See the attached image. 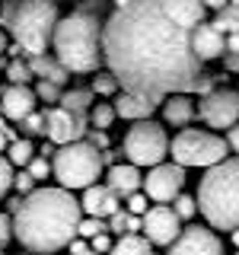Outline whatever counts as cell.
I'll list each match as a JSON object with an SVG mask.
<instances>
[{"instance_id": "obj_1", "label": "cell", "mask_w": 239, "mask_h": 255, "mask_svg": "<svg viewBox=\"0 0 239 255\" xmlns=\"http://www.w3.org/2000/svg\"><path fill=\"white\" fill-rule=\"evenodd\" d=\"M182 26L163 0H131L102 22V61L124 93L159 102L172 93H191L201 64Z\"/></svg>"}, {"instance_id": "obj_2", "label": "cell", "mask_w": 239, "mask_h": 255, "mask_svg": "<svg viewBox=\"0 0 239 255\" xmlns=\"http://www.w3.org/2000/svg\"><path fill=\"white\" fill-rule=\"evenodd\" d=\"M80 217V201L67 188H32L13 207V239L32 255H54L77 236Z\"/></svg>"}, {"instance_id": "obj_3", "label": "cell", "mask_w": 239, "mask_h": 255, "mask_svg": "<svg viewBox=\"0 0 239 255\" xmlns=\"http://www.w3.org/2000/svg\"><path fill=\"white\" fill-rule=\"evenodd\" d=\"M51 48L67 74H96L102 67V16L74 10L54 22Z\"/></svg>"}, {"instance_id": "obj_4", "label": "cell", "mask_w": 239, "mask_h": 255, "mask_svg": "<svg viewBox=\"0 0 239 255\" xmlns=\"http://www.w3.org/2000/svg\"><path fill=\"white\" fill-rule=\"evenodd\" d=\"M198 211L204 214L211 230H236L239 227V156L220 159L207 166L198 185Z\"/></svg>"}, {"instance_id": "obj_5", "label": "cell", "mask_w": 239, "mask_h": 255, "mask_svg": "<svg viewBox=\"0 0 239 255\" xmlns=\"http://www.w3.org/2000/svg\"><path fill=\"white\" fill-rule=\"evenodd\" d=\"M58 3L54 0H6L0 13L3 32L22 48V54H45L51 48L54 22H58Z\"/></svg>"}, {"instance_id": "obj_6", "label": "cell", "mask_w": 239, "mask_h": 255, "mask_svg": "<svg viewBox=\"0 0 239 255\" xmlns=\"http://www.w3.org/2000/svg\"><path fill=\"white\" fill-rule=\"evenodd\" d=\"M102 172H106L102 153L90 140H70V143H64V147L54 150L51 175L61 182V188H67V191L86 188V185H93L96 179H102Z\"/></svg>"}, {"instance_id": "obj_7", "label": "cell", "mask_w": 239, "mask_h": 255, "mask_svg": "<svg viewBox=\"0 0 239 255\" xmlns=\"http://www.w3.org/2000/svg\"><path fill=\"white\" fill-rule=\"evenodd\" d=\"M169 153H172V163H179V166H204L207 169V166L227 159L230 147L220 134L198 131V128H182L169 143Z\"/></svg>"}, {"instance_id": "obj_8", "label": "cell", "mask_w": 239, "mask_h": 255, "mask_svg": "<svg viewBox=\"0 0 239 255\" xmlns=\"http://www.w3.org/2000/svg\"><path fill=\"white\" fill-rule=\"evenodd\" d=\"M121 153L127 156L131 166H156V163H163L166 153H169L166 128L159 122H153V118L134 122V128L124 134V140H121Z\"/></svg>"}, {"instance_id": "obj_9", "label": "cell", "mask_w": 239, "mask_h": 255, "mask_svg": "<svg viewBox=\"0 0 239 255\" xmlns=\"http://www.w3.org/2000/svg\"><path fill=\"white\" fill-rule=\"evenodd\" d=\"M45 118V137L54 143V147H64L70 140H83V134L90 131V122H86V112H70L64 106H48L42 112Z\"/></svg>"}, {"instance_id": "obj_10", "label": "cell", "mask_w": 239, "mask_h": 255, "mask_svg": "<svg viewBox=\"0 0 239 255\" xmlns=\"http://www.w3.org/2000/svg\"><path fill=\"white\" fill-rule=\"evenodd\" d=\"M140 188H143V195H147L150 201L169 204L172 198L185 188V166L166 163V159H163V163L150 166V172H147V179L140 182Z\"/></svg>"}, {"instance_id": "obj_11", "label": "cell", "mask_w": 239, "mask_h": 255, "mask_svg": "<svg viewBox=\"0 0 239 255\" xmlns=\"http://www.w3.org/2000/svg\"><path fill=\"white\" fill-rule=\"evenodd\" d=\"M198 115H201V122L207 128H217V131L236 125L239 122V93L227 90V86H214L207 96H201Z\"/></svg>"}, {"instance_id": "obj_12", "label": "cell", "mask_w": 239, "mask_h": 255, "mask_svg": "<svg viewBox=\"0 0 239 255\" xmlns=\"http://www.w3.org/2000/svg\"><path fill=\"white\" fill-rule=\"evenodd\" d=\"M140 230L150 246H169L182 233V220L175 217V211L169 204H153L140 214Z\"/></svg>"}, {"instance_id": "obj_13", "label": "cell", "mask_w": 239, "mask_h": 255, "mask_svg": "<svg viewBox=\"0 0 239 255\" xmlns=\"http://www.w3.org/2000/svg\"><path fill=\"white\" fill-rule=\"evenodd\" d=\"M166 255H223V243L217 239L211 227H182V233L169 243Z\"/></svg>"}, {"instance_id": "obj_14", "label": "cell", "mask_w": 239, "mask_h": 255, "mask_svg": "<svg viewBox=\"0 0 239 255\" xmlns=\"http://www.w3.org/2000/svg\"><path fill=\"white\" fill-rule=\"evenodd\" d=\"M121 207V198L112 191L106 182H93V185L83 188V198H80V211L86 217H102L106 220L109 214H115Z\"/></svg>"}, {"instance_id": "obj_15", "label": "cell", "mask_w": 239, "mask_h": 255, "mask_svg": "<svg viewBox=\"0 0 239 255\" xmlns=\"http://www.w3.org/2000/svg\"><path fill=\"white\" fill-rule=\"evenodd\" d=\"M188 42H191V51H195L198 61H217L227 54V42H223V35L217 32L214 22H198L191 29Z\"/></svg>"}, {"instance_id": "obj_16", "label": "cell", "mask_w": 239, "mask_h": 255, "mask_svg": "<svg viewBox=\"0 0 239 255\" xmlns=\"http://www.w3.org/2000/svg\"><path fill=\"white\" fill-rule=\"evenodd\" d=\"M35 93L29 90V86H16L10 83L3 93H0V109H3V115L10 118V122H19V118H26L29 112H35Z\"/></svg>"}, {"instance_id": "obj_17", "label": "cell", "mask_w": 239, "mask_h": 255, "mask_svg": "<svg viewBox=\"0 0 239 255\" xmlns=\"http://www.w3.org/2000/svg\"><path fill=\"white\" fill-rule=\"evenodd\" d=\"M140 182H143L140 166L115 163V166H109V169H106V185L115 191L118 198H127V195H134V191H140Z\"/></svg>"}, {"instance_id": "obj_18", "label": "cell", "mask_w": 239, "mask_h": 255, "mask_svg": "<svg viewBox=\"0 0 239 255\" xmlns=\"http://www.w3.org/2000/svg\"><path fill=\"white\" fill-rule=\"evenodd\" d=\"M195 115H198V109H195V102H191L185 93H172V96L163 99V122L166 125L188 128L191 122H195Z\"/></svg>"}, {"instance_id": "obj_19", "label": "cell", "mask_w": 239, "mask_h": 255, "mask_svg": "<svg viewBox=\"0 0 239 255\" xmlns=\"http://www.w3.org/2000/svg\"><path fill=\"white\" fill-rule=\"evenodd\" d=\"M29 61V67H32V77L35 80H48V83H58V86H64L70 80V74H67V67L54 58V54H32V58H26Z\"/></svg>"}, {"instance_id": "obj_20", "label": "cell", "mask_w": 239, "mask_h": 255, "mask_svg": "<svg viewBox=\"0 0 239 255\" xmlns=\"http://www.w3.org/2000/svg\"><path fill=\"white\" fill-rule=\"evenodd\" d=\"M115 118H127V122H143V118H150L156 112L153 102H147V99H140V96H134V93H118L115 96Z\"/></svg>"}, {"instance_id": "obj_21", "label": "cell", "mask_w": 239, "mask_h": 255, "mask_svg": "<svg viewBox=\"0 0 239 255\" xmlns=\"http://www.w3.org/2000/svg\"><path fill=\"white\" fill-rule=\"evenodd\" d=\"M214 26L227 42V51H239V3H227L223 10H217Z\"/></svg>"}, {"instance_id": "obj_22", "label": "cell", "mask_w": 239, "mask_h": 255, "mask_svg": "<svg viewBox=\"0 0 239 255\" xmlns=\"http://www.w3.org/2000/svg\"><path fill=\"white\" fill-rule=\"evenodd\" d=\"M163 6L188 29H195L198 22H204V16H207V6L201 3V0H163Z\"/></svg>"}, {"instance_id": "obj_23", "label": "cell", "mask_w": 239, "mask_h": 255, "mask_svg": "<svg viewBox=\"0 0 239 255\" xmlns=\"http://www.w3.org/2000/svg\"><path fill=\"white\" fill-rule=\"evenodd\" d=\"M109 255H153V246H150L147 236H140V233H124L118 243H112Z\"/></svg>"}, {"instance_id": "obj_24", "label": "cell", "mask_w": 239, "mask_h": 255, "mask_svg": "<svg viewBox=\"0 0 239 255\" xmlns=\"http://www.w3.org/2000/svg\"><path fill=\"white\" fill-rule=\"evenodd\" d=\"M3 153H6V159H10L13 169H26V163L35 156V147H32L29 137H13L10 143H6Z\"/></svg>"}, {"instance_id": "obj_25", "label": "cell", "mask_w": 239, "mask_h": 255, "mask_svg": "<svg viewBox=\"0 0 239 255\" xmlns=\"http://www.w3.org/2000/svg\"><path fill=\"white\" fill-rule=\"evenodd\" d=\"M96 102L93 90H83V86H74V90H61L58 106L70 109V112H90V106Z\"/></svg>"}, {"instance_id": "obj_26", "label": "cell", "mask_w": 239, "mask_h": 255, "mask_svg": "<svg viewBox=\"0 0 239 255\" xmlns=\"http://www.w3.org/2000/svg\"><path fill=\"white\" fill-rule=\"evenodd\" d=\"M106 230H109V233H118V236L137 233V230H140V217H137V214H127V211H121V207H118L115 214H109V217H106Z\"/></svg>"}, {"instance_id": "obj_27", "label": "cell", "mask_w": 239, "mask_h": 255, "mask_svg": "<svg viewBox=\"0 0 239 255\" xmlns=\"http://www.w3.org/2000/svg\"><path fill=\"white\" fill-rule=\"evenodd\" d=\"M86 122H90V128H96V131H109L112 122H115V109H112L109 102H93L90 112H86Z\"/></svg>"}, {"instance_id": "obj_28", "label": "cell", "mask_w": 239, "mask_h": 255, "mask_svg": "<svg viewBox=\"0 0 239 255\" xmlns=\"http://www.w3.org/2000/svg\"><path fill=\"white\" fill-rule=\"evenodd\" d=\"M3 70H6V80H10V83H16V86H29L32 80H35V77H32V67H29L26 58H10Z\"/></svg>"}, {"instance_id": "obj_29", "label": "cell", "mask_w": 239, "mask_h": 255, "mask_svg": "<svg viewBox=\"0 0 239 255\" xmlns=\"http://www.w3.org/2000/svg\"><path fill=\"white\" fill-rule=\"evenodd\" d=\"M90 90H93V96H115V93H118V80L112 77L109 70H96Z\"/></svg>"}, {"instance_id": "obj_30", "label": "cell", "mask_w": 239, "mask_h": 255, "mask_svg": "<svg viewBox=\"0 0 239 255\" xmlns=\"http://www.w3.org/2000/svg\"><path fill=\"white\" fill-rule=\"evenodd\" d=\"M172 211H175V217H179V220H191L198 214V201L191 195H182V191H179V195L172 198Z\"/></svg>"}, {"instance_id": "obj_31", "label": "cell", "mask_w": 239, "mask_h": 255, "mask_svg": "<svg viewBox=\"0 0 239 255\" xmlns=\"http://www.w3.org/2000/svg\"><path fill=\"white\" fill-rule=\"evenodd\" d=\"M99 233H109L106 230V220L102 217H80V223H77V236H83V239H93V236H99Z\"/></svg>"}, {"instance_id": "obj_32", "label": "cell", "mask_w": 239, "mask_h": 255, "mask_svg": "<svg viewBox=\"0 0 239 255\" xmlns=\"http://www.w3.org/2000/svg\"><path fill=\"white\" fill-rule=\"evenodd\" d=\"M35 99H42L48 102V106H58V99H61V86L58 83H48V80H35Z\"/></svg>"}, {"instance_id": "obj_33", "label": "cell", "mask_w": 239, "mask_h": 255, "mask_svg": "<svg viewBox=\"0 0 239 255\" xmlns=\"http://www.w3.org/2000/svg\"><path fill=\"white\" fill-rule=\"evenodd\" d=\"M19 128H22V134H26V137H32V134H45L42 112H29L26 118H19Z\"/></svg>"}, {"instance_id": "obj_34", "label": "cell", "mask_w": 239, "mask_h": 255, "mask_svg": "<svg viewBox=\"0 0 239 255\" xmlns=\"http://www.w3.org/2000/svg\"><path fill=\"white\" fill-rule=\"evenodd\" d=\"M26 172H29L35 182H42V179H48V175H51V163H48L45 156H32L29 163H26Z\"/></svg>"}, {"instance_id": "obj_35", "label": "cell", "mask_w": 239, "mask_h": 255, "mask_svg": "<svg viewBox=\"0 0 239 255\" xmlns=\"http://www.w3.org/2000/svg\"><path fill=\"white\" fill-rule=\"evenodd\" d=\"M13 166H10V159L6 156H0V198H6V191L13 188Z\"/></svg>"}, {"instance_id": "obj_36", "label": "cell", "mask_w": 239, "mask_h": 255, "mask_svg": "<svg viewBox=\"0 0 239 255\" xmlns=\"http://www.w3.org/2000/svg\"><path fill=\"white\" fill-rule=\"evenodd\" d=\"M13 188L19 191V195H29V191L35 188V179H32L26 169H19V172H13Z\"/></svg>"}, {"instance_id": "obj_37", "label": "cell", "mask_w": 239, "mask_h": 255, "mask_svg": "<svg viewBox=\"0 0 239 255\" xmlns=\"http://www.w3.org/2000/svg\"><path fill=\"white\" fill-rule=\"evenodd\" d=\"M13 243V217L10 214H0V249Z\"/></svg>"}, {"instance_id": "obj_38", "label": "cell", "mask_w": 239, "mask_h": 255, "mask_svg": "<svg viewBox=\"0 0 239 255\" xmlns=\"http://www.w3.org/2000/svg\"><path fill=\"white\" fill-rule=\"evenodd\" d=\"M124 201H127V214H137L140 217V214L147 211V195H143V191H134V195H127Z\"/></svg>"}, {"instance_id": "obj_39", "label": "cell", "mask_w": 239, "mask_h": 255, "mask_svg": "<svg viewBox=\"0 0 239 255\" xmlns=\"http://www.w3.org/2000/svg\"><path fill=\"white\" fill-rule=\"evenodd\" d=\"M90 249H93L96 255H109V249H112V236H109V233L93 236V239H90Z\"/></svg>"}, {"instance_id": "obj_40", "label": "cell", "mask_w": 239, "mask_h": 255, "mask_svg": "<svg viewBox=\"0 0 239 255\" xmlns=\"http://www.w3.org/2000/svg\"><path fill=\"white\" fill-rule=\"evenodd\" d=\"M223 140H227V147H230V153H236V156H239V122L227 128V137H223Z\"/></svg>"}, {"instance_id": "obj_41", "label": "cell", "mask_w": 239, "mask_h": 255, "mask_svg": "<svg viewBox=\"0 0 239 255\" xmlns=\"http://www.w3.org/2000/svg\"><path fill=\"white\" fill-rule=\"evenodd\" d=\"M106 6H109V0H83V3H80L77 10H86V13L102 16V13H106Z\"/></svg>"}, {"instance_id": "obj_42", "label": "cell", "mask_w": 239, "mask_h": 255, "mask_svg": "<svg viewBox=\"0 0 239 255\" xmlns=\"http://www.w3.org/2000/svg\"><path fill=\"white\" fill-rule=\"evenodd\" d=\"M220 61H223V70H230V74H239V51H227Z\"/></svg>"}, {"instance_id": "obj_43", "label": "cell", "mask_w": 239, "mask_h": 255, "mask_svg": "<svg viewBox=\"0 0 239 255\" xmlns=\"http://www.w3.org/2000/svg\"><path fill=\"white\" fill-rule=\"evenodd\" d=\"M90 143H93V147H99V150H102V147H106V143H109L106 131H93V140H90Z\"/></svg>"}, {"instance_id": "obj_44", "label": "cell", "mask_w": 239, "mask_h": 255, "mask_svg": "<svg viewBox=\"0 0 239 255\" xmlns=\"http://www.w3.org/2000/svg\"><path fill=\"white\" fill-rule=\"evenodd\" d=\"M201 3L207 6V10H214V13H217V10H223V6L230 3V0H201Z\"/></svg>"}, {"instance_id": "obj_45", "label": "cell", "mask_w": 239, "mask_h": 255, "mask_svg": "<svg viewBox=\"0 0 239 255\" xmlns=\"http://www.w3.org/2000/svg\"><path fill=\"white\" fill-rule=\"evenodd\" d=\"M6 45H10V35H6V32H3V29H0V54H3V51H6Z\"/></svg>"}, {"instance_id": "obj_46", "label": "cell", "mask_w": 239, "mask_h": 255, "mask_svg": "<svg viewBox=\"0 0 239 255\" xmlns=\"http://www.w3.org/2000/svg\"><path fill=\"white\" fill-rule=\"evenodd\" d=\"M230 239H233V246L239 249V227H236V230H230Z\"/></svg>"}, {"instance_id": "obj_47", "label": "cell", "mask_w": 239, "mask_h": 255, "mask_svg": "<svg viewBox=\"0 0 239 255\" xmlns=\"http://www.w3.org/2000/svg\"><path fill=\"white\" fill-rule=\"evenodd\" d=\"M70 255H96V252L90 249V246H86V249H80V252H70Z\"/></svg>"}, {"instance_id": "obj_48", "label": "cell", "mask_w": 239, "mask_h": 255, "mask_svg": "<svg viewBox=\"0 0 239 255\" xmlns=\"http://www.w3.org/2000/svg\"><path fill=\"white\" fill-rule=\"evenodd\" d=\"M112 3H115V10H118V6H124V3H131V0H112Z\"/></svg>"}, {"instance_id": "obj_49", "label": "cell", "mask_w": 239, "mask_h": 255, "mask_svg": "<svg viewBox=\"0 0 239 255\" xmlns=\"http://www.w3.org/2000/svg\"><path fill=\"white\" fill-rule=\"evenodd\" d=\"M230 3H239V0H230Z\"/></svg>"}, {"instance_id": "obj_50", "label": "cell", "mask_w": 239, "mask_h": 255, "mask_svg": "<svg viewBox=\"0 0 239 255\" xmlns=\"http://www.w3.org/2000/svg\"><path fill=\"white\" fill-rule=\"evenodd\" d=\"M236 93H239V86H236Z\"/></svg>"}, {"instance_id": "obj_51", "label": "cell", "mask_w": 239, "mask_h": 255, "mask_svg": "<svg viewBox=\"0 0 239 255\" xmlns=\"http://www.w3.org/2000/svg\"><path fill=\"white\" fill-rule=\"evenodd\" d=\"M0 64H3V61H0Z\"/></svg>"}, {"instance_id": "obj_52", "label": "cell", "mask_w": 239, "mask_h": 255, "mask_svg": "<svg viewBox=\"0 0 239 255\" xmlns=\"http://www.w3.org/2000/svg\"><path fill=\"white\" fill-rule=\"evenodd\" d=\"M236 255H239V252H236Z\"/></svg>"}]
</instances>
